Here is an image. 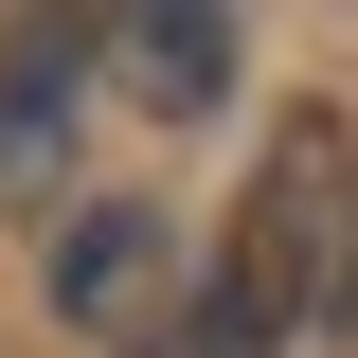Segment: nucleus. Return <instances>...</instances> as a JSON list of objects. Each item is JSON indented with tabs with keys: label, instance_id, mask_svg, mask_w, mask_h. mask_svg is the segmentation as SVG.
Instances as JSON below:
<instances>
[{
	"label": "nucleus",
	"instance_id": "1",
	"mask_svg": "<svg viewBox=\"0 0 358 358\" xmlns=\"http://www.w3.org/2000/svg\"><path fill=\"white\" fill-rule=\"evenodd\" d=\"M341 215H358V126L341 108H287L268 162H251V197H233V233H215V287H197L215 358L322 341V305H341Z\"/></svg>",
	"mask_w": 358,
	"mask_h": 358
},
{
	"label": "nucleus",
	"instance_id": "5",
	"mask_svg": "<svg viewBox=\"0 0 358 358\" xmlns=\"http://www.w3.org/2000/svg\"><path fill=\"white\" fill-rule=\"evenodd\" d=\"M322 341H358V215H341V305H322Z\"/></svg>",
	"mask_w": 358,
	"mask_h": 358
},
{
	"label": "nucleus",
	"instance_id": "2",
	"mask_svg": "<svg viewBox=\"0 0 358 358\" xmlns=\"http://www.w3.org/2000/svg\"><path fill=\"white\" fill-rule=\"evenodd\" d=\"M162 268H179V215H162V197H90V215L54 233V322H90V341H143Z\"/></svg>",
	"mask_w": 358,
	"mask_h": 358
},
{
	"label": "nucleus",
	"instance_id": "3",
	"mask_svg": "<svg viewBox=\"0 0 358 358\" xmlns=\"http://www.w3.org/2000/svg\"><path fill=\"white\" fill-rule=\"evenodd\" d=\"M108 54H126L143 108H215L233 90V0H108Z\"/></svg>",
	"mask_w": 358,
	"mask_h": 358
},
{
	"label": "nucleus",
	"instance_id": "4",
	"mask_svg": "<svg viewBox=\"0 0 358 358\" xmlns=\"http://www.w3.org/2000/svg\"><path fill=\"white\" fill-rule=\"evenodd\" d=\"M72 54H90V36H18V72H0V143H54V108H72Z\"/></svg>",
	"mask_w": 358,
	"mask_h": 358
}]
</instances>
